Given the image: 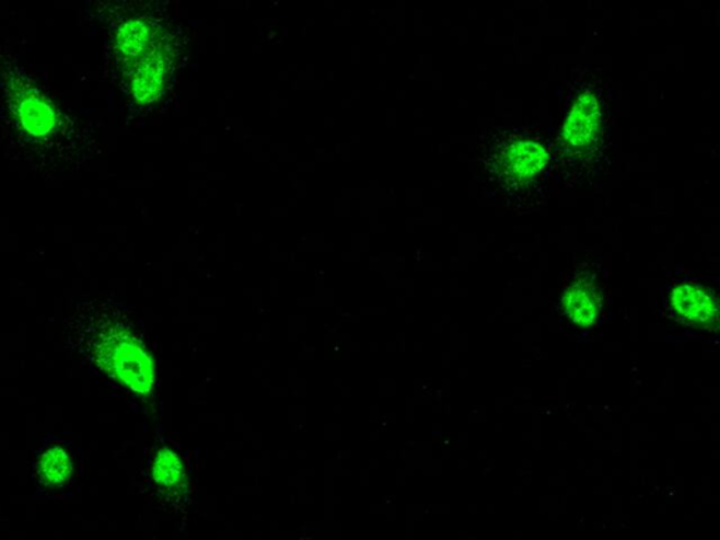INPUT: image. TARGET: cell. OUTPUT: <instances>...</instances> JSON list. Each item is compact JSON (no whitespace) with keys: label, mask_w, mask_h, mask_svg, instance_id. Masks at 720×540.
I'll return each instance as SVG.
<instances>
[{"label":"cell","mask_w":720,"mask_h":540,"mask_svg":"<svg viewBox=\"0 0 720 540\" xmlns=\"http://www.w3.org/2000/svg\"><path fill=\"white\" fill-rule=\"evenodd\" d=\"M67 341L69 348L89 368L101 371L131 393H151L154 386L151 356L113 307L103 303L82 306L69 321Z\"/></svg>","instance_id":"cell-1"},{"label":"cell","mask_w":720,"mask_h":540,"mask_svg":"<svg viewBox=\"0 0 720 540\" xmlns=\"http://www.w3.org/2000/svg\"><path fill=\"white\" fill-rule=\"evenodd\" d=\"M611 146L608 103L603 89L587 85L577 95L560 134L559 150L566 170L590 181L604 170Z\"/></svg>","instance_id":"cell-2"},{"label":"cell","mask_w":720,"mask_h":540,"mask_svg":"<svg viewBox=\"0 0 720 540\" xmlns=\"http://www.w3.org/2000/svg\"><path fill=\"white\" fill-rule=\"evenodd\" d=\"M601 306H603V291L593 282H577L567 294V317L581 326L594 323L600 315Z\"/></svg>","instance_id":"cell-6"},{"label":"cell","mask_w":720,"mask_h":540,"mask_svg":"<svg viewBox=\"0 0 720 540\" xmlns=\"http://www.w3.org/2000/svg\"><path fill=\"white\" fill-rule=\"evenodd\" d=\"M549 152L530 136L498 133L488 147L486 166L507 203L525 209L544 202Z\"/></svg>","instance_id":"cell-3"},{"label":"cell","mask_w":720,"mask_h":540,"mask_svg":"<svg viewBox=\"0 0 720 540\" xmlns=\"http://www.w3.org/2000/svg\"><path fill=\"white\" fill-rule=\"evenodd\" d=\"M73 474L72 455L67 445L49 444L46 450L38 455L34 463V479L38 487L46 490L66 489Z\"/></svg>","instance_id":"cell-5"},{"label":"cell","mask_w":720,"mask_h":540,"mask_svg":"<svg viewBox=\"0 0 720 540\" xmlns=\"http://www.w3.org/2000/svg\"><path fill=\"white\" fill-rule=\"evenodd\" d=\"M20 102V123L32 137H46L57 126V114L38 95L26 93Z\"/></svg>","instance_id":"cell-7"},{"label":"cell","mask_w":720,"mask_h":540,"mask_svg":"<svg viewBox=\"0 0 720 540\" xmlns=\"http://www.w3.org/2000/svg\"><path fill=\"white\" fill-rule=\"evenodd\" d=\"M182 473L181 460L177 455L170 449L161 450L158 453L152 474L155 482L161 485H172L179 482Z\"/></svg>","instance_id":"cell-8"},{"label":"cell","mask_w":720,"mask_h":540,"mask_svg":"<svg viewBox=\"0 0 720 540\" xmlns=\"http://www.w3.org/2000/svg\"><path fill=\"white\" fill-rule=\"evenodd\" d=\"M673 306L680 314L695 325L709 326L717 323L719 305L717 297L709 294L704 286L687 284L673 291Z\"/></svg>","instance_id":"cell-4"}]
</instances>
